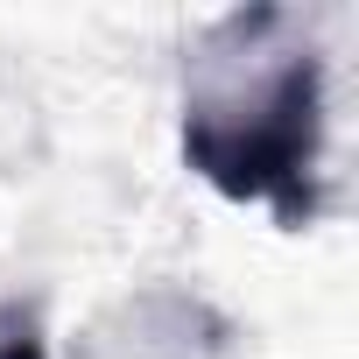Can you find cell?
Masks as SVG:
<instances>
[{
    "label": "cell",
    "instance_id": "obj_2",
    "mask_svg": "<svg viewBox=\"0 0 359 359\" xmlns=\"http://www.w3.org/2000/svg\"><path fill=\"white\" fill-rule=\"evenodd\" d=\"M0 359H43V338H36L29 317H8V324H0Z\"/></svg>",
    "mask_w": 359,
    "mask_h": 359
},
{
    "label": "cell",
    "instance_id": "obj_1",
    "mask_svg": "<svg viewBox=\"0 0 359 359\" xmlns=\"http://www.w3.org/2000/svg\"><path fill=\"white\" fill-rule=\"evenodd\" d=\"M282 8H247L205 36L184 106V155L226 198L268 205L282 226L317 219L324 162V64L310 43H275Z\"/></svg>",
    "mask_w": 359,
    "mask_h": 359
}]
</instances>
